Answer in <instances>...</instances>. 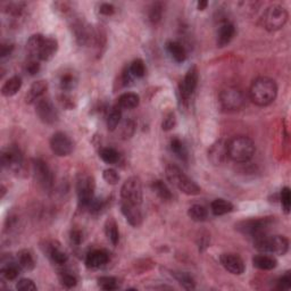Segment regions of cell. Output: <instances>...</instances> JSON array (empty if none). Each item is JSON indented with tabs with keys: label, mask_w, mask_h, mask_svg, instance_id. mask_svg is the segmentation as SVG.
<instances>
[{
	"label": "cell",
	"mask_w": 291,
	"mask_h": 291,
	"mask_svg": "<svg viewBox=\"0 0 291 291\" xmlns=\"http://www.w3.org/2000/svg\"><path fill=\"white\" fill-rule=\"evenodd\" d=\"M220 261L222 266L233 275H241L244 272V268H246L241 257L235 254H222Z\"/></svg>",
	"instance_id": "2e32d148"
},
{
	"label": "cell",
	"mask_w": 291,
	"mask_h": 291,
	"mask_svg": "<svg viewBox=\"0 0 291 291\" xmlns=\"http://www.w3.org/2000/svg\"><path fill=\"white\" fill-rule=\"evenodd\" d=\"M254 247L263 254L283 256L289 250V240L283 235L263 234L254 239Z\"/></svg>",
	"instance_id": "277c9868"
},
{
	"label": "cell",
	"mask_w": 291,
	"mask_h": 291,
	"mask_svg": "<svg viewBox=\"0 0 291 291\" xmlns=\"http://www.w3.org/2000/svg\"><path fill=\"white\" fill-rule=\"evenodd\" d=\"M172 275L175 277V280L187 290H192L196 288V282L190 274L187 272H172Z\"/></svg>",
	"instance_id": "d6a6232c"
},
{
	"label": "cell",
	"mask_w": 291,
	"mask_h": 291,
	"mask_svg": "<svg viewBox=\"0 0 291 291\" xmlns=\"http://www.w3.org/2000/svg\"><path fill=\"white\" fill-rule=\"evenodd\" d=\"M188 215L192 221L195 222H204L207 220L208 212L204 206L201 205H192L190 208L188 209Z\"/></svg>",
	"instance_id": "836d02e7"
},
{
	"label": "cell",
	"mask_w": 291,
	"mask_h": 291,
	"mask_svg": "<svg viewBox=\"0 0 291 291\" xmlns=\"http://www.w3.org/2000/svg\"><path fill=\"white\" fill-rule=\"evenodd\" d=\"M97 281H98V285L103 290L111 291L117 289V286H119L117 285V280L113 276H100Z\"/></svg>",
	"instance_id": "ab89813d"
},
{
	"label": "cell",
	"mask_w": 291,
	"mask_h": 291,
	"mask_svg": "<svg viewBox=\"0 0 291 291\" xmlns=\"http://www.w3.org/2000/svg\"><path fill=\"white\" fill-rule=\"evenodd\" d=\"M163 11H164V7H163V4L162 3H155L151 5L150 10H149V21L151 23H158L159 21L162 20V16H163Z\"/></svg>",
	"instance_id": "f35d334b"
},
{
	"label": "cell",
	"mask_w": 291,
	"mask_h": 291,
	"mask_svg": "<svg viewBox=\"0 0 291 291\" xmlns=\"http://www.w3.org/2000/svg\"><path fill=\"white\" fill-rule=\"evenodd\" d=\"M36 113L38 117H39L41 122H44L45 124L52 125L58 122L60 115H58L57 108L55 107L53 101L47 98L40 99L37 101V107Z\"/></svg>",
	"instance_id": "8fae6325"
},
{
	"label": "cell",
	"mask_w": 291,
	"mask_h": 291,
	"mask_svg": "<svg viewBox=\"0 0 291 291\" xmlns=\"http://www.w3.org/2000/svg\"><path fill=\"white\" fill-rule=\"evenodd\" d=\"M96 183L95 179L91 175H81L78 179L77 191L79 202L82 207L88 208L91 200L95 198Z\"/></svg>",
	"instance_id": "30bf717a"
},
{
	"label": "cell",
	"mask_w": 291,
	"mask_h": 291,
	"mask_svg": "<svg viewBox=\"0 0 291 291\" xmlns=\"http://www.w3.org/2000/svg\"><path fill=\"white\" fill-rule=\"evenodd\" d=\"M16 259H18V264L21 268L24 269V271H32L36 267L35 257H33V254L29 249L20 250L18 252V256H16Z\"/></svg>",
	"instance_id": "d4e9b609"
},
{
	"label": "cell",
	"mask_w": 291,
	"mask_h": 291,
	"mask_svg": "<svg viewBox=\"0 0 291 291\" xmlns=\"http://www.w3.org/2000/svg\"><path fill=\"white\" fill-rule=\"evenodd\" d=\"M109 256L105 250L96 249L90 251L86 257V265L90 268H98L107 264Z\"/></svg>",
	"instance_id": "d6986e66"
},
{
	"label": "cell",
	"mask_w": 291,
	"mask_h": 291,
	"mask_svg": "<svg viewBox=\"0 0 291 291\" xmlns=\"http://www.w3.org/2000/svg\"><path fill=\"white\" fill-rule=\"evenodd\" d=\"M252 265L256 268L261 269V271H271V269L277 266V260L275 257L269 256L267 254H261L252 258Z\"/></svg>",
	"instance_id": "44dd1931"
},
{
	"label": "cell",
	"mask_w": 291,
	"mask_h": 291,
	"mask_svg": "<svg viewBox=\"0 0 291 291\" xmlns=\"http://www.w3.org/2000/svg\"><path fill=\"white\" fill-rule=\"evenodd\" d=\"M129 71L133 78H142L146 74V65L140 58H137L129 66Z\"/></svg>",
	"instance_id": "74e56055"
},
{
	"label": "cell",
	"mask_w": 291,
	"mask_h": 291,
	"mask_svg": "<svg viewBox=\"0 0 291 291\" xmlns=\"http://www.w3.org/2000/svg\"><path fill=\"white\" fill-rule=\"evenodd\" d=\"M165 173L167 180L181 192L188 196H196L200 193L199 185L189 178L187 174H184V172L180 167L176 165H167Z\"/></svg>",
	"instance_id": "5b68a950"
},
{
	"label": "cell",
	"mask_w": 291,
	"mask_h": 291,
	"mask_svg": "<svg viewBox=\"0 0 291 291\" xmlns=\"http://www.w3.org/2000/svg\"><path fill=\"white\" fill-rule=\"evenodd\" d=\"M21 88H22V79L16 75L4 83L2 94L4 97H13L18 94Z\"/></svg>",
	"instance_id": "4316f807"
},
{
	"label": "cell",
	"mask_w": 291,
	"mask_h": 291,
	"mask_svg": "<svg viewBox=\"0 0 291 291\" xmlns=\"http://www.w3.org/2000/svg\"><path fill=\"white\" fill-rule=\"evenodd\" d=\"M220 103L226 111H238L246 104V96L238 87H226L221 91Z\"/></svg>",
	"instance_id": "ba28073f"
},
{
	"label": "cell",
	"mask_w": 291,
	"mask_h": 291,
	"mask_svg": "<svg viewBox=\"0 0 291 291\" xmlns=\"http://www.w3.org/2000/svg\"><path fill=\"white\" fill-rule=\"evenodd\" d=\"M21 266L18 264V261L14 263V261H11V263H7L5 265H3L2 267V275L3 277H5L8 281H13L15 279H18V276L20 275L21 272Z\"/></svg>",
	"instance_id": "1f68e13d"
},
{
	"label": "cell",
	"mask_w": 291,
	"mask_h": 291,
	"mask_svg": "<svg viewBox=\"0 0 291 291\" xmlns=\"http://www.w3.org/2000/svg\"><path fill=\"white\" fill-rule=\"evenodd\" d=\"M176 125V116L175 114L173 112H170L166 114L165 119L163 121V124H162V129L164 131H171L174 129V126Z\"/></svg>",
	"instance_id": "f6af8a7d"
},
{
	"label": "cell",
	"mask_w": 291,
	"mask_h": 291,
	"mask_svg": "<svg viewBox=\"0 0 291 291\" xmlns=\"http://www.w3.org/2000/svg\"><path fill=\"white\" fill-rule=\"evenodd\" d=\"M60 280H61V283L65 286V288H73L78 284V279L77 276L74 275V274L72 273H62L61 276H60Z\"/></svg>",
	"instance_id": "b9f144b4"
},
{
	"label": "cell",
	"mask_w": 291,
	"mask_h": 291,
	"mask_svg": "<svg viewBox=\"0 0 291 291\" xmlns=\"http://www.w3.org/2000/svg\"><path fill=\"white\" fill-rule=\"evenodd\" d=\"M291 288V275L290 272H286L283 276L280 277L277 281V289L280 290H289Z\"/></svg>",
	"instance_id": "bcb514c9"
},
{
	"label": "cell",
	"mask_w": 291,
	"mask_h": 291,
	"mask_svg": "<svg viewBox=\"0 0 291 291\" xmlns=\"http://www.w3.org/2000/svg\"><path fill=\"white\" fill-rule=\"evenodd\" d=\"M151 189L162 200L164 201H170L172 200L173 195L170 190V188L167 187L166 183H164V181L162 180H156L151 183Z\"/></svg>",
	"instance_id": "f546056e"
},
{
	"label": "cell",
	"mask_w": 291,
	"mask_h": 291,
	"mask_svg": "<svg viewBox=\"0 0 291 291\" xmlns=\"http://www.w3.org/2000/svg\"><path fill=\"white\" fill-rule=\"evenodd\" d=\"M122 119V109L117 106H114L112 108V111L109 112L107 116V128L109 131L116 130L117 126H119L120 122Z\"/></svg>",
	"instance_id": "d590c367"
},
{
	"label": "cell",
	"mask_w": 291,
	"mask_h": 291,
	"mask_svg": "<svg viewBox=\"0 0 291 291\" xmlns=\"http://www.w3.org/2000/svg\"><path fill=\"white\" fill-rule=\"evenodd\" d=\"M208 6V2H206V0H200V2H198L197 4V8L198 11H205L206 8Z\"/></svg>",
	"instance_id": "f5cc1de1"
},
{
	"label": "cell",
	"mask_w": 291,
	"mask_h": 291,
	"mask_svg": "<svg viewBox=\"0 0 291 291\" xmlns=\"http://www.w3.org/2000/svg\"><path fill=\"white\" fill-rule=\"evenodd\" d=\"M47 254L50 257V259L57 265H64L69 260V256H67L66 252L56 243L47 246Z\"/></svg>",
	"instance_id": "484cf974"
},
{
	"label": "cell",
	"mask_w": 291,
	"mask_h": 291,
	"mask_svg": "<svg viewBox=\"0 0 291 291\" xmlns=\"http://www.w3.org/2000/svg\"><path fill=\"white\" fill-rule=\"evenodd\" d=\"M50 148L56 156L65 157L72 154L74 149V143L66 133L56 132L50 139Z\"/></svg>",
	"instance_id": "7c38bea8"
},
{
	"label": "cell",
	"mask_w": 291,
	"mask_h": 291,
	"mask_svg": "<svg viewBox=\"0 0 291 291\" xmlns=\"http://www.w3.org/2000/svg\"><path fill=\"white\" fill-rule=\"evenodd\" d=\"M5 192H6V189H5V187H4V185H2V198L4 197V195H5Z\"/></svg>",
	"instance_id": "db71d44e"
},
{
	"label": "cell",
	"mask_w": 291,
	"mask_h": 291,
	"mask_svg": "<svg viewBox=\"0 0 291 291\" xmlns=\"http://www.w3.org/2000/svg\"><path fill=\"white\" fill-rule=\"evenodd\" d=\"M122 201L140 206L142 202V184L137 176H131L121 188Z\"/></svg>",
	"instance_id": "9c48e42d"
},
{
	"label": "cell",
	"mask_w": 291,
	"mask_h": 291,
	"mask_svg": "<svg viewBox=\"0 0 291 291\" xmlns=\"http://www.w3.org/2000/svg\"><path fill=\"white\" fill-rule=\"evenodd\" d=\"M277 96V86L274 80L260 77L251 83L249 89V97L252 103L257 106L265 107L271 105Z\"/></svg>",
	"instance_id": "7a4b0ae2"
},
{
	"label": "cell",
	"mask_w": 291,
	"mask_h": 291,
	"mask_svg": "<svg viewBox=\"0 0 291 291\" xmlns=\"http://www.w3.org/2000/svg\"><path fill=\"white\" fill-rule=\"evenodd\" d=\"M27 50L30 58L37 61H50L58 50V42L55 38L42 35H33L27 44Z\"/></svg>",
	"instance_id": "6da1fadb"
},
{
	"label": "cell",
	"mask_w": 291,
	"mask_h": 291,
	"mask_svg": "<svg viewBox=\"0 0 291 291\" xmlns=\"http://www.w3.org/2000/svg\"><path fill=\"white\" fill-rule=\"evenodd\" d=\"M99 13L101 15H105V16H111L113 15L114 13H115V7H114L112 4H101L100 8H99Z\"/></svg>",
	"instance_id": "c3c4849f"
},
{
	"label": "cell",
	"mask_w": 291,
	"mask_h": 291,
	"mask_svg": "<svg viewBox=\"0 0 291 291\" xmlns=\"http://www.w3.org/2000/svg\"><path fill=\"white\" fill-rule=\"evenodd\" d=\"M288 11L281 5H271L266 8L263 15V24L267 31H277L288 22Z\"/></svg>",
	"instance_id": "8992f818"
},
{
	"label": "cell",
	"mask_w": 291,
	"mask_h": 291,
	"mask_svg": "<svg viewBox=\"0 0 291 291\" xmlns=\"http://www.w3.org/2000/svg\"><path fill=\"white\" fill-rule=\"evenodd\" d=\"M121 212L124 215V217L130 225L138 227L142 223V213L140 210V206L122 201Z\"/></svg>",
	"instance_id": "e0dca14e"
},
{
	"label": "cell",
	"mask_w": 291,
	"mask_h": 291,
	"mask_svg": "<svg viewBox=\"0 0 291 291\" xmlns=\"http://www.w3.org/2000/svg\"><path fill=\"white\" fill-rule=\"evenodd\" d=\"M13 49H14V46L10 44H3L2 47H0V57L5 58L8 55H11Z\"/></svg>",
	"instance_id": "816d5d0a"
},
{
	"label": "cell",
	"mask_w": 291,
	"mask_h": 291,
	"mask_svg": "<svg viewBox=\"0 0 291 291\" xmlns=\"http://www.w3.org/2000/svg\"><path fill=\"white\" fill-rule=\"evenodd\" d=\"M105 234H106L107 239L112 242L113 246H116L120 241V231L119 225H117L116 221L113 217H109L105 223Z\"/></svg>",
	"instance_id": "83f0119b"
},
{
	"label": "cell",
	"mask_w": 291,
	"mask_h": 291,
	"mask_svg": "<svg viewBox=\"0 0 291 291\" xmlns=\"http://www.w3.org/2000/svg\"><path fill=\"white\" fill-rule=\"evenodd\" d=\"M71 241L74 244H81L83 241V233L80 230H73L71 232Z\"/></svg>",
	"instance_id": "681fc988"
},
{
	"label": "cell",
	"mask_w": 291,
	"mask_h": 291,
	"mask_svg": "<svg viewBox=\"0 0 291 291\" xmlns=\"http://www.w3.org/2000/svg\"><path fill=\"white\" fill-rule=\"evenodd\" d=\"M99 157L106 164H116L120 159V154L114 148L106 147V148L100 149Z\"/></svg>",
	"instance_id": "8d00e7d4"
},
{
	"label": "cell",
	"mask_w": 291,
	"mask_h": 291,
	"mask_svg": "<svg viewBox=\"0 0 291 291\" xmlns=\"http://www.w3.org/2000/svg\"><path fill=\"white\" fill-rule=\"evenodd\" d=\"M167 53L176 63H182L187 60V52L182 45L178 41H168L166 44Z\"/></svg>",
	"instance_id": "603a6c76"
},
{
	"label": "cell",
	"mask_w": 291,
	"mask_h": 291,
	"mask_svg": "<svg viewBox=\"0 0 291 291\" xmlns=\"http://www.w3.org/2000/svg\"><path fill=\"white\" fill-rule=\"evenodd\" d=\"M2 165L4 168L18 172L23 166V155L16 146H11L2 153Z\"/></svg>",
	"instance_id": "5bb4252c"
},
{
	"label": "cell",
	"mask_w": 291,
	"mask_h": 291,
	"mask_svg": "<svg viewBox=\"0 0 291 291\" xmlns=\"http://www.w3.org/2000/svg\"><path fill=\"white\" fill-rule=\"evenodd\" d=\"M48 89V83L44 81V80H39L32 84L29 89L27 96H25V101L28 104L37 103L38 100H40L42 96L45 95V92Z\"/></svg>",
	"instance_id": "ffe728a7"
},
{
	"label": "cell",
	"mask_w": 291,
	"mask_h": 291,
	"mask_svg": "<svg viewBox=\"0 0 291 291\" xmlns=\"http://www.w3.org/2000/svg\"><path fill=\"white\" fill-rule=\"evenodd\" d=\"M198 83V70L196 66H191L185 74L182 83L180 86V94L181 98L184 101H187L190 98L191 95L195 92Z\"/></svg>",
	"instance_id": "9a60e30c"
},
{
	"label": "cell",
	"mask_w": 291,
	"mask_h": 291,
	"mask_svg": "<svg viewBox=\"0 0 291 291\" xmlns=\"http://www.w3.org/2000/svg\"><path fill=\"white\" fill-rule=\"evenodd\" d=\"M235 33L234 25L231 23H224L221 25L220 30L217 32V46L218 47H225L230 44V41L233 39Z\"/></svg>",
	"instance_id": "7402d4cb"
},
{
	"label": "cell",
	"mask_w": 291,
	"mask_h": 291,
	"mask_svg": "<svg viewBox=\"0 0 291 291\" xmlns=\"http://www.w3.org/2000/svg\"><path fill=\"white\" fill-rule=\"evenodd\" d=\"M16 289L20 291H35L38 288L31 279H21L16 283Z\"/></svg>",
	"instance_id": "ee69618b"
},
{
	"label": "cell",
	"mask_w": 291,
	"mask_h": 291,
	"mask_svg": "<svg viewBox=\"0 0 291 291\" xmlns=\"http://www.w3.org/2000/svg\"><path fill=\"white\" fill-rule=\"evenodd\" d=\"M60 103L63 107L67 109H71L74 107V104H73V101H72V98H70L67 95H63L60 97Z\"/></svg>",
	"instance_id": "f907efd6"
},
{
	"label": "cell",
	"mask_w": 291,
	"mask_h": 291,
	"mask_svg": "<svg viewBox=\"0 0 291 291\" xmlns=\"http://www.w3.org/2000/svg\"><path fill=\"white\" fill-rule=\"evenodd\" d=\"M78 84V79L73 72H65L60 78V88L63 92H69L74 89Z\"/></svg>",
	"instance_id": "4dcf8cb0"
},
{
	"label": "cell",
	"mask_w": 291,
	"mask_h": 291,
	"mask_svg": "<svg viewBox=\"0 0 291 291\" xmlns=\"http://www.w3.org/2000/svg\"><path fill=\"white\" fill-rule=\"evenodd\" d=\"M103 178L108 184H112V185L117 184L120 181L119 173L114 170V168H107V170H105L103 173Z\"/></svg>",
	"instance_id": "7bdbcfd3"
},
{
	"label": "cell",
	"mask_w": 291,
	"mask_h": 291,
	"mask_svg": "<svg viewBox=\"0 0 291 291\" xmlns=\"http://www.w3.org/2000/svg\"><path fill=\"white\" fill-rule=\"evenodd\" d=\"M227 157L235 163H247L254 157L255 143L250 138L237 136L226 141Z\"/></svg>",
	"instance_id": "3957f363"
},
{
	"label": "cell",
	"mask_w": 291,
	"mask_h": 291,
	"mask_svg": "<svg viewBox=\"0 0 291 291\" xmlns=\"http://www.w3.org/2000/svg\"><path fill=\"white\" fill-rule=\"evenodd\" d=\"M280 201L285 214L290 213L291 208V192L288 187H284L280 192Z\"/></svg>",
	"instance_id": "60d3db41"
},
{
	"label": "cell",
	"mask_w": 291,
	"mask_h": 291,
	"mask_svg": "<svg viewBox=\"0 0 291 291\" xmlns=\"http://www.w3.org/2000/svg\"><path fill=\"white\" fill-rule=\"evenodd\" d=\"M139 103H140V97L133 92H125L117 99V106L121 109H133L139 106Z\"/></svg>",
	"instance_id": "cb8c5ba5"
},
{
	"label": "cell",
	"mask_w": 291,
	"mask_h": 291,
	"mask_svg": "<svg viewBox=\"0 0 291 291\" xmlns=\"http://www.w3.org/2000/svg\"><path fill=\"white\" fill-rule=\"evenodd\" d=\"M40 71V63L37 60H32L30 58V61L27 64V72L30 75H36L38 72Z\"/></svg>",
	"instance_id": "7dc6e473"
},
{
	"label": "cell",
	"mask_w": 291,
	"mask_h": 291,
	"mask_svg": "<svg viewBox=\"0 0 291 291\" xmlns=\"http://www.w3.org/2000/svg\"><path fill=\"white\" fill-rule=\"evenodd\" d=\"M272 217H259V218H250L238 223L237 230L241 232L242 234L248 235L252 239H255L259 235L266 234L272 225Z\"/></svg>",
	"instance_id": "52a82bcc"
},
{
	"label": "cell",
	"mask_w": 291,
	"mask_h": 291,
	"mask_svg": "<svg viewBox=\"0 0 291 291\" xmlns=\"http://www.w3.org/2000/svg\"><path fill=\"white\" fill-rule=\"evenodd\" d=\"M233 208L234 207L233 205H232V202L223 199V198L215 199L212 204H210V210H212V213L215 216H222V215L231 213Z\"/></svg>",
	"instance_id": "f1b7e54d"
},
{
	"label": "cell",
	"mask_w": 291,
	"mask_h": 291,
	"mask_svg": "<svg viewBox=\"0 0 291 291\" xmlns=\"http://www.w3.org/2000/svg\"><path fill=\"white\" fill-rule=\"evenodd\" d=\"M172 153H174L176 157H179L181 161H187L188 159V150L185 148L184 143L180 140L179 138H173L170 143Z\"/></svg>",
	"instance_id": "e575fe53"
},
{
	"label": "cell",
	"mask_w": 291,
	"mask_h": 291,
	"mask_svg": "<svg viewBox=\"0 0 291 291\" xmlns=\"http://www.w3.org/2000/svg\"><path fill=\"white\" fill-rule=\"evenodd\" d=\"M33 173L37 182L39 183L42 188L46 190H50L54 185V175L50 171L47 163L42 159H35L33 161Z\"/></svg>",
	"instance_id": "4fadbf2b"
},
{
	"label": "cell",
	"mask_w": 291,
	"mask_h": 291,
	"mask_svg": "<svg viewBox=\"0 0 291 291\" xmlns=\"http://www.w3.org/2000/svg\"><path fill=\"white\" fill-rule=\"evenodd\" d=\"M208 158L214 165H221V164L224 163L229 158L227 157L226 142L220 140L212 145L208 150Z\"/></svg>",
	"instance_id": "ac0fdd59"
}]
</instances>
